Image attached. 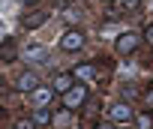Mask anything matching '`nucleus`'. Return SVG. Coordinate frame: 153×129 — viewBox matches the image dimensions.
Here are the masks:
<instances>
[{
  "instance_id": "nucleus-3",
  "label": "nucleus",
  "mask_w": 153,
  "mask_h": 129,
  "mask_svg": "<svg viewBox=\"0 0 153 129\" xmlns=\"http://www.w3.org/2000/svg\"><path fill=\"white\" fill-rule=\"evenodd\" d=\"M84 45V33L81 30H69V33H63V39H60V48L63 51H78Z\"/></svg>"
},
{
  "instance_id": "nucleus-14",
  "label": "nucleus",
  "mask_w": 153,
  "mask_h": 129,
  "mask_svg": "<svg viewBox=\"0 0 153 129\" xmlns=\"http://www.w3.org/2000/svg\"><path fill=\"white\" fill-rule=\"evenodd\" d=\"M144 39L153 45V24H147V27H144Z\"/></svg>"
},
{
  "instance_id": "nucleus-9",
  "label": "nucleus",
  "mask_w": 153,
  "mask_h": 129,
  "mask_svg": "<svg viewBox=\"0 0 153 129\" xmlns=\"http://www.w3.org/2000/svg\"><path fill=\"white\" fill-rule=\"evenodd\" d=\"M45 18H48L45 12H30V15L24 18V27H27V30H36V27H42V24H45Z\"/></svg>"
},
{
  "instance_id": "nucleus-10",
  "label": "nucleus",
  "mask_w": 153,
  "mask_h": 129,
  "mask_svg": "<svg viewBox=\"0 0 153 129\" xmlns=\"http://www.w3.org/2000/svg\"><path fill=\"white\" fill-rule=\"evenodd\" d=\"M75 75H78L81 81H90L96 72H93V63H81V66H75Z\"/></svg>"
},
{
  "instance_id": "nucleus-12",
  "label": "nucleus",
  "mask_w": 153,
  "mask_h": 129,
  "mask_svg": "<svg viewBox=\"0 0 153 129\" xmlns=\"http://www.w3.org/2000/svg\"><path fill=\"white\" fill-rule=\"evenodd\" d=\"M0 57H3V60H12V57H15V48H12V42H9L6 48H0Z\"/></svg>"
},
{
  "instance_id": "nucleus-1",
  "label": "nucleus",
  "mask_w": 153,
  "mask_h": 129,
  "mask_svg": "<svg viewBox=\"0 0 153 129\" xmlns=\"http://www.w3.org/2000/svg\"><path fill=\"white\" fill-rule=\"evenodd\" d=\"M84 99H87V87H84V84H72V87L63 93V108H66V111L81 108V105H84Z\"/></svg>"
},
{
  "instance_id": "nucleus-5",
  "label": "nucleus",
  "mask_w": 153,
  "mask_h": 129,
  "mask_svg": "<svg viewBox=\"0 0 153 129\" xmlns=\"http://www.w3.org/2000/svg\"><path fill=\"white\" fill-rule=\"evenodd\" d=\"M135 48H138V36H135V33H123V36L117 39V51H120V54H132Z\"/></svg>"
},
{
  "instance_id": "nucleus-8",
  "label": "nucleus",
  "mask_w": 153,
  "mask_h": 129,
  "mask_svg": "<svg viewBox=\"0 0 153 129\" xmlns=\"http://www.w3.org/2000/svg\"><path fill=\"white\" fill-rule=\"evenodd\" d=\"M36 87H39V78H36L33 72H24V75L18 78V90H30V93H33Z\"/></svg>"
},
{
  "instance_id": "nucleus-7",
  "label": "nucleus",
  "mask_w": 153,
  "mask_h": 129,
  "mask_svg": "<svg viewBox=\"0 0 153 129\" xmlns=\"http://www.w3.org/2000/svg\"><path fill=\"white\" fill-rule=\"evenodd\" d=\"M72 84H75V75H69V72H60V75L54 78V90H57V93H66Z\"/></svg>"
},
{
  "instance_id": "nucleus-17",
  "label": "nucleus",
  "mask_w": 153,
  "mask_h": 129,
  "mask_svg": "<svg viewBox=\"0 0 153 129\" xmlns=\"http://www.w3.org/2000/svg\"><path fill=\"white\" fill-rule=\"evenodd\" d=\"M24 3H36V0H24Z\"/></svg>"
},
{
  "instance_id": "nucleus-6",
  "label": "nucleus",
  "mask_w": 153,
  "mask_h": 129,
  "mask_svg": "<svg viewBox=\"0 0 153 129\" xmlns=\"http://www.w3.org/2000/svg\"><path fill=\"white\" fill-rule=\"evenodd\" d=\"M24 60H27V63H45V60H48V51H45L42 45H27Z\"/></svg>"
},
{
  "instance_id": "nucleus-16",
  "label": "nucleus",
  "mask_w": 153,
  "mask_h": 129,
  "mask_svg": "<svg viewBox=\"0 0 153 129\" xmlns=\"http://www.w3.org/2000/svg\"><path fill=\"white\" fill-rule=\"evenodd\" d=\"M96 129H114L111 123H96Z\"/></svg>"
},
{
  "instance_id": "nucleus-4",
  "label": "nucleus",
  "mask_w": 153,
  "mask_h": 129,
  "mask_svg": "<svg viewBox=\"0 0 153 129\" xmlns=\"http://www.w3.org/2000/svg\"><path fill=\"white\" fill-rule=\"evenodd\" d=\"M51 96H54V90H51V87H42V84L30 93V99H33V105H36V108H45V105L51 102Z\"/></svg>"
},
{
  "instance_id": "nucleus-15",
  "label": "nucleus",
  "mask_w": 153,
  "mask_h": 129,
  "mask_svg": "<svg viewBox=\"0 0 153 129\" xmlns=\"http://www.w3.org/2000/svg\"><path fill=\"white\" fill-rule=\"evenodd\" d=\"M18 129H30V123L27 120H18Z\"/></svg>"
},
{
  "instance_id": "nucleus-2",
  "label": "nucleus",
  "mask_w": 153,
  "mask_h": 129,
  "mask_svg": "<svg viewBox=\"0 0 153 129\" xmlns=\"http://www.w3.org/2000/svg\"><path fill=\"white\" fill-rule=\"evenodd\" d=\"M108 114H111V120H114V123H129V120L135 117V114H132V105H129V102H114Z\"/></svg>"
},
{
  "instance_id": "nucleus-11",
  "label": "nucleus",
  "mask_w": 153,
  "mask_h": 129,
  "mask_svg": "<svg viewBox=\"0 0 153 129\" xmlns=\"http://www.w3.org/2000/svg\"><path fill=\"white\" fill-rule=\"evenodd\" d=\"M33 123H36V126H48V123H51V111H48V108H39V111L33 114Z\"/></svg>"
},
{
  "instance_id": "nucleus-13",
  "label": "nucleus",
  "mask_w": 153,
  "mask_h": 129,
  "mask_svg": "<svg viewBox=\"0 0 153 129\" xmlns=\"http://www.w3.org/2000/svg\"><path fill=\"white\" fill-rule=\"evenodd\" d=\"M120 6H123V9H138L141 0H120Z\"/></svg>"
}]
</instances>
